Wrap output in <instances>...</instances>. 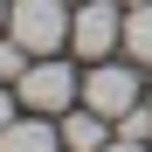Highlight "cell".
<instances>
[{"label":"cell","instance_id":"1","mask_svg":"<svg viewBox=\"0 0 152 152\" xmlns=\"http://www.w3.org/2000/svg\"><path fill=\"white\" fill-rule=\"evenodd\" d=\"M14 97L21 111H42V118H62L69 104H83V76H76L62 56H35L28 69L14 76Z\"/></svg>","mask_w":152,"mask_h":152},{"label":"cell","instance_id":"2","mask_svg":"<svg viewBox=\"0 0 152 152\" xmlns=\"http://www.w3.org/2000/svg\"><path fill=\"white\" fill-rule=\"evenodd\" d=\"M7 35L28 56H62L69 48V0H7Z\"/></svg>","mask_w":152,"mask_h":152},{"label":"cell","instance_id":"3","mask_svg":"<svg viewBox=\"0 0 152 152\" xmlns=\"http://www.w3.org/2000/svg\"><path fill=\"white\" fill-rule=\"evenodd\" d=\"M138 97H145V83H138L132 56H124V62H111V56H104V62H90V69H83V104H90L97 118H111V124H118Z\"/></svg>","mask_w":152,"mask_h":152},{"label":"cell","instance_id":"4","mask_svg":"<svg viewBox=\"0 0 152 152\" xmlns=\"http://www.w3.org/2000/svg\"><path fill=\"white\" fill-rule=\"evenodd\" d=\"M118 42H124V14L111 7V0H76V7H69V48L83 62L118 56Z\"/></svg>","mask_w":152,"mask_h":152},{"label":"cell","instance_id":"5","mask_svg":"<svg viewBox=\"0 0 152 152\" xmlns=\"http://www.w3.org/2000/svg\"><path fill=\"white\" fill-rule=\"evenodd\" d=\"M0 152H62V124L42 111H21L7 132H0Z\"/></svg>","mask_w":152,"mask_h":152},{"label":"cell","instance_id":"6","mask_svg":"<svg viewBox=\"0 0 152 152\" xmlns=\"http://www.w3.org/2000/svg\"><path fill=\"white\" fill-rule=\"evenodd\" d=\"M56 124H62V152H104L111 145V118H97L90 104H69Z\"/></svg>","mask_w":152,"mask_h":152},{"label":"cell","instance_id":"7","mask_svg":"<svg viewBox=\"0 0 152 152\" xmlns=\"http://www.w3.org/2000/svg\"><path fill=\"white\" fill-rule=\"evenodd\" d=\"M124 56L132 62H152V0H132V7H124Z\"/></svg>","mask_w":152,"mask_h":152},{"label":"cell","instance_id":"8","mask_svg":"<svg viewBox=\"0 0 152 152\" xmlns=\"http://www.w3.org/2000/svg\"><path fill=\"white\" fill-rule=\"evenodd\" d=\"M118 138H132V145H152V104H145V97H138V104L118 118Z\"/></svg>","mask_w":152,"mask_h":152},{"label":"cell","instance_id":"9","mask_svg":"<svg viewBox=\"0 0 152 152\" xmlns=\"http://www.w3.org/2000/svg\"><path fill=\"white\" fill-rule=\"evenodd\" d=\"M14 118H21V97H14V90H0V132H7Z\"/></svg>","mask_w":152,"mask_h":152},{"label":"cell","instance_id":"10","mask_svg":"<svg viewBox=\"0 0 152 152\" xmlns=\"http://www.w3.org/2000/svg\"><path fill=\"white\" fill-rule=\"evenodd\" d=\"M104 152H152V145H132V138H111Z\"/></svg>","mask_w":152,"mask_h":152},{"label":"cell","instance_id":"11","mask_svg":"<svg viewBox=\"0 0 152 152\" xmlns=\"http://www.w3.org/2000/svg\"><path fill=\"white\" fill-rule=\"evenodd\" d=\"M0 35H7V0H0Z\"/></svg>","mask_w":152,"mask_h":152},{"label":"cell","instance_id":"12","mask_svg":"<svg viewBox=\"0 0 152 152\" xmlns=\"http://www.w3.org/2000/svg\"><path fill=\"white\" fill-rule=\"evenodd\" d=\"M145 104H152V90H145Z\"/></svg>","mask_w":152,"mask_h":152},{"label":"cell","instance_id":"13","mask_svg":"<svg viewBox=\"0 0 152 152\" xmlns=\"http://www.w3.org/2000/svg\"><path fill=\"white\" fill-rule=\"evenodd\" d=\"M69 7H76V0H69Z\"/></svg>","mask_w":152,"mask_h":152}]
</instances>
